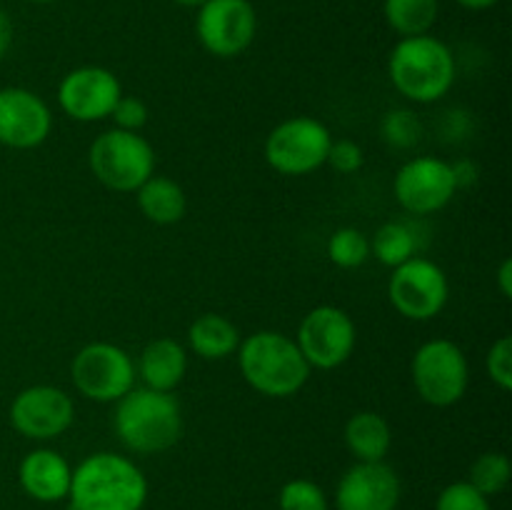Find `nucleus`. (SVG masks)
<instances>
[{
  "instance_id": "obj_1",
  "label": "nucleus",
  "mask_w": 512,
  "mask_h": 510,
  "mask_svg": "<svg viewBox=\"0 0 512 510\" xmlns=\"http://www.w3.org/2000/svg\"><path fill=\"white\" fill-rule=\"evenodd\" d=\"M148 478L130 458L93 453L80 460L70 478V510H143Z\"/></svg>"
},
{
  "instance_id": "obj_2",
  "label": "nucleus",
  "mask_w": 512,
  "mask_h": 510,
  "mask_svg": "<svg viewBox=\"0 0 512 510\" xmlns=\"http://www.w3.org/2000/svg\"><path fill=\"white\" fill-rule=\"evenodd\" d=\"M113 428L120 443L133 453H165L183 435V410L173 393L143 385L115 400Z\"/></svg>"
},
{
  "instance_id": "obj_3",
  "label": "nucleus",
  "mask_w": 512,
  "mask_h": 510,
  "mask_svg": "<svg viewBox=\"0 0 512 510\" xmlns=\"http://www.w3.org/2000/svg\"><path fill=\"white\" fill-rule=\"evenodd\" d=\"M238 365L245 383L268 398H290L310 378L308 360L298 343L278 330H258L240 340Z\"/></svg>"
},
{
  "instance_id": "obj_4",
  "label": "nucleus",
  "mask_w": 512,
  "mask_h": 510,
  "mask_svg": "<svg viewBox=\"0 0 512 510\" xmlns=\"http://www.w3.org/2000/svg\"><path fill=\"white\" fill-rule=\"evenodd\" d=\"M390 83L413 103H435L455 83L453 50L435 35L400 38L388 58Z\"/></svg>"
},
{
  "instance_id": "obj_5",
  "label": "nucleus",
  "mask_w": 512,
  "mask_h": 510,
  "mask_svg": "<svg viewBox=\"0 0 512 510\" xmlns=\"http://www.w3.org/2000/svg\"><path fill=\"white\" fill-rule=\"evenodd\" d=\"M88 163L95 178L115 193H135L155 175V150L143 135L130 130H105L93 140Z\"/></svg>"
},
{
  "instance_id": "obj_6",
  "label": "nucleus",
  "mask_w": 512,
  "mask_h": 510,
  "mask_svg": "<svg viewBox=\"0 0 512 510\" xmlns=\"http://www.w3.org/2000/svg\"><path fill=\"white\" fill-rule=\"evenodd\" d=\"M413 385L420 398L435 408H450L468 393V358L448 338H433L420 345L413 355Z\"/></svg>"
},
{
  "instance_id": "obj_7",
  "label": "nucleus",
  "mask_w": 512,
  "mask_h": 510,
  "mask_svg": "<svg viewBox=\"0 0 512 510\" xmlns=\"http://www.w3.org/2000/svg\"><path fill=\"white\" fill-rule=\"evenodd\" d=\"M333 135L310 115H295L270 130L265 140V163L280 175H308L328 160Z\"/></svg>"
},
{
  "instance_id": "obj_8",
  "label": "nucleus",
  "mask_w": 512,
  "mask_h": 510,
  "mask_svg": "<svg viewBox=\"0 0 512 510\" xmlns=\"http://www.w3.org/2000/svg\"><path fill=\"white\" fill-rule=\"evenodd\" d=\"M73 385L95 403H115L135 385L133 358L113 343H88L70 365Z\"/></svg>"
},
{
  "instance_id": "obj_9",
  "label": "nucleus",
  "mask_w": 512,
  "mask_h": 510,
  "mask_svg": "<svg viewBox=\"0 0 512 510\" xmlns=\"http://www.w3.org/2000/svg\"><path fill=\"white\" fill-rule=\"evenodd\" d=\"M355 340L358 330L343 308L318 305L303 318L295 343L310 368L333 370L348 363L355 350Z\"/></svg>"
},
{
  "instance_id": "obj_10",
  "label": "nucleus",
  "mask_w": 512,
  "mask_h": 510,
  "mask_svg": "<svg viewBox=\"0 0 512 510\" xmlns=\"http://www.w3.org/2000/svg\"><path fill=\"white\" fill-rule=\"evenodd\" d=\"M195 33L215 58H235L253 45L258 13L250 0H205L198 8Z\"/></svg>"
},
{
  "instance_id": "obj_11",
  "label": "nucleus",
  "mask_w": 512,
  "mask_h": 510,
  "mask_svg": "<svg viewBox=\"0 0 512 510\" xmlns=\"http://www.w3.org/2000/svg\"><path fill=\"white\" fill-rule=\"evenodd\" d=\"M388 295L393 308L408 320H430L448 305L450 283L438 263L428 258H410L393 268Z\"/></svg>"
},
{
  "instance_id": "obj_12",
  "label": "nucleus",
  "mask_w": 512,
  "mask_h": 510,
  "mask_svg": "<svg viewBox=\"0 0 512 510\" xmlns=\"http://www.w3.org/2000/svg\"><path fill=\"white\" fill-rule=\"evenodd\" d=\"M393 190L398 203L408 213L433 215L455 198L458 185H455L450 163L433 158V155H420V158L408 160L395 173Z\"/></svg>"
},
{
  "instance_id": "obj_13",
  "label": "nucleus",
  "mask_w": 512,
  "mask_h": 510,
  "mask_svg": "<svg viewBox=\"0 0 512 510\" xmlns=\"http://www.w3.org/2000/svg\"><path fill=\"white\" fill-rule=\"evenodd\" d=\"M75 405L55 385H30L10 403V423L23 438L53 440L73 425Z\"/></svg>"
},
{
  "instance_id": "obj_14",
  "label": "nucleus",
  "mask_w": 512,
  "mask_h": 510,
  "mask_svg": "<svg viewBox=\"0 0 512 510\" xmlns=\"http://www.w3.org/2000/svg\"><path fill=\"white\" fill-rule=\"evenodd\" d=\"M120 95H123L120 80L115 78L113 70L100 65L70 70L58 85V105L65 115L80 123L110 118Z\"/></svg>"
},
{
  "instance_id": "obj_15",
  "label": "nucleus",
  "mask_w": 512,
  "mask_h": 510,
  "mask_svg": "<svg viewBox=\"0 0 512 510\" xmlns=\"http://www.w3.org/2000/svg\"><path fill=\"white\" fill-rule=\"evenodd\" d=\"M53 130L45 100L28 88L0 90V145L13 150L38 148Z\"/></svg>"
},
{
  "instance_id": "obj_16",
  "label": "nucleus",
  "mask_w": 512,
  "mask_h": 510,
  "mask_svg": "<svg viewBox=\"0 0 512 510\" xmlns=\"http://www.w3.org/2000/svg\"><path fill=\"white\" fill-rule=\"evenodd\" d=\"M403 485L385 460L350 465L335 488V510H398Z\"/></svg>"
},
{
  "instance_id": "obj_17",
  "label": "nucleus",
  "mask_w": 512,
  "mask_h": 510,
  "mask_svg": "<svg viewBox=\"0 0 512 510\" xmlns=\"http://www.w3.org/2000/svg\"><path fill=\"white\" fill-rule=\"evenodd\" d=\"M73 468L60 453L50 448L30 450L18 468L20 488L38 503H58L68 498Z\"/></svg>"
},
{
  "instance_id": "obj_18",
  "label": "nucleus",
  "mask_w": 512,
  "mask_h": 510,
  "mask_svg": "<svg viewBox=\"0 0 512 510\" xmlns=\"http://www.w3.org/2000/svg\"><path fill=\"white\" fill-rule=\"evenodd\" d=\"M188 370V353L173 338H155L143 348L135 373L140 375L145 388L173 393L185 378Z\"/></svg>"
},
{
  "instance_id": "obj_19",
  "label": "nucleus",
  "mask_w": 512,
  "mask_h": 510,
  "mask_svg": "<svg viewBox=\"0 0 512 510\" xmlns=\"http://www.w3.org/2000/svg\"><path fill=\"white\" fill-rule=\"evenodd\" d=\"M343 440L358 463H380L393 448V428L380 413L360 410L345 423Z\"/></svg>"
},
{
  "instance_id": "obj_20",
  "label": "nucleus",
  "mask_w": 512,
  "mask_h": 510,
  "mask_svg": "<svg viewBox=\"0 0 512 510\" xmlns=\"http://www.w3.org/2000/svg\"><path fill=\"white\" fill-rule=\"evenodd\" d=\"M188 343L203 360H223L238 353L240 330L220 313H203L190 323Z\"/></svg>"
},
{
  "instance_id": "obj_21",
  "label": "nucleus",
  "mask_w": 512,
  "mask_h": 510,
  "mask_svg": "<svg viewBox=\"0 0 512 510\" xmlns=\"http://www.w3.org/2000/svg\"><path fill=\"white\" fill-rule=\"evenodd\" d=\"M135 193H138L140 213L155 225L178 223L188 210L185 190L165 175H150Z\"/></svg>"
},
{
  "instance_id": "obj_22",
  "label": "nucleus",
  "mask_w": 512,
  "mask_h": 510,
  "mask_svg": "<svg viewBox=\"0 0 512 510\" xmlns=\"http://www.w3.org/2000/svg\"><path fill=\"white\" fill-rule=\"evenodd\" d=\"M440 13V0H383L385 23L400 35H425L433 30Z\"/></svg>"
},
{
  "instance_id": "obj_23",
  "label": "nucleus",
  "mask_w": 512,
  "mask_h": 510,
  "mask_svg": "<svg viewBox=\"0 0 512 510\" xmlns=\"http://www.w3.org/2000/svg\"><path fill=\"white\" fill-rule=\"evenodd\" d=\"M415 250H418V240H415L413 228L400 220L383 223L370 240V253L388 268L408 263L410 258H415Z\"/></svg>"
},
{
  "instance_id": "obj_24",
  "label": "nucleus",
  "mask_w": 512,
  "mask_h": 510,
  "mask_svg": "<svg viewBox=\"0 0 512 510\" xmlns=\"http://www.w3.org/2000/svg\"><path fill=\"white\" fill-rule=\"evenodd\" d=\"M512 465L510 458L505 453H483L478 455L473 465H470V478L468 483L475 490L485 495V498H493V495L503 493L510 483Z\"/></svg>"
},
{
  "instance_id": "obj_25",
  "label": "nucleus",
  "mask_w": 512,
  "mask_h": 510,
  "mask_svg": "<svg viewBox=\"0 0 512 510\" xmlns=\"http://www.w3.org/2000/svg\"><path fill=\"white\" fill-rule=\"evenodd\" d=\"M328 255L338 268H360L370 258V238L358 228H340L330 235Z\"/></svg>"
},
{
  "instance_id": "obj_26",
  "label": "nucleus",
  "mask_w": 512,
  "mask_h": 510,
  "mask_svg": "<svg viewBox=\"0 0 512 510\" xmlns=\"http://www.w3.org/2000/svg\"><path fill=\"white\" fill-rule=\"evenodd\" d=\"M280 510H330V500L318 483L308 478H295L280 488Z\"/></svg>"
},
{
  "instance_id": "obj_27",
  "label": "nucleus",
  "mask_w": 512,
  "mask_h": 510,
  "mask_svg": "<svg viewBox=\"0 0 512 510\" xmlns=\"http://www.w3.org/2000/svg\"><path fill=\"white\" fill-rule=\"evenodd\" d=\"M380 133H383V140L388 145L398 150H408L420 140L423 125H420V118L413 110H390L383 123H380Z\"/></svg>"
},
{
  "instance_id": "obj_28",
  "label": "nucleus",
  "mask_w": 512,
  "mask_h": 510,
  "mask_svg": "<svg viewBox=\"0 0 512 510\" xmlns=\"http://www.w3.org/2000/svg\"><path fill=\"white\" fill-rule=\"evenodd\" d=\"M435 510H493L490 498H485L480 490H475L468 480H458L440 490L435 500Z\"/></svg>"
},
{
  "instance_id": "obj_29",
  "label": "nucleus",
  "mask_w": 512,
  "mask_h": 510,
  "mask_svg": "<svg viewBox=\"0 0 512 510\" xmlns=\"http://www.w3.org/2000/svg\"><path fill=\"white\" fill-rule=\"evenodd\" d=\"M485 368H488L490 380L498 385L503 393L512 390V338L510 335H500L488 350L485 358Z\"/></svg>"
},
{
  "instance_id": "obj_30",
  "label": "nucleus",
  "mask_w": 512,
  "mask_h": 510,
  "mask_svg": "<svg viewBox=\"0 0 512 510\" xmlns=\"http://www.w3.org/2000/svg\"><path fill=\"white\" fill-rule=\"evenodd\" d=\"M363 160H365L363 148H360L355 140L343 138V140H333V143H330L328 160H325V163H328L335 173L353 175L363 168Z\"/></svg>"
},
{
  "instance_id": "obj_31",
  "label": "nucleus",
  "mask_w": 512,
  "mask_h": 510,
  "mask_svg": "<svg viewBox=\"0 0 512 510\" xmlns=\"http://www.w3.org/2000/svg\"><path fill=\"white\" fill-rule=\"evenodd\" d=\"M110 118L115 120V125H118L120 130L138 133V130L148 123V105L140 98H135V95H120Z\"/></svg>"
},
{
  "instance_id": "obj_32",
  "label": "nucleus",
  "mask_w": 512,
  "mask_h": 510,
  "mask_svg": "<svg viewBox=\"0 0 512 510\" xmlns=\"http://www.w3.org/2000/svg\"><path fill=\"white\" fill-rule=\"evenodd\" d=\"M450 168H453L458 190L468 188V185H473L475 180H478V165H475L473 160H458V163H450Z\"/></svg>"
},
{
  "instance_id": "obj_33",
  "label": "nucleus",
  "mask_w": 512,
  "mask_h": 510,
  "mask_svg": "<svg viewBox=\"0 0 512 510\" xmlns=\"http://www.w3.org/2000/svg\"><path fill=\"white\" fill-rule=\"evenodd\" d=\"M10 45H13V20H10V15L0 8V58L8 53Z\"/></svg>"
},
{
  "instance_id": "obj_34",
  "label": "nucleus",
  "mask_w": 512,
  "mask_h": 510,
  "mask_svg": "<svg viewBox=\"0 0 512 510\" xmlns=\"http://www.w3.org/2000/svg\"><path fill=\"white\" fill-rule=\"evenodd\" d=\"M498 288L503 293V298H512V260L505 258L498 268Z\"/></svg>"
},
{
  "instance_id": "obj_35",
  "label": "nucleus",
  "mask_w": 512,
  "mask_h": 510,
  "mask_svg": "<svg viewBox=\"0 0 512 510\" xmlns=\"http://www.w3.org/2000/svg\"><path fill=\"white\" fill-rule=\"evenodd\" d=\"M455 3L465 10H488L493 5H498L500 0H455Z\"/></svg>"
},
{
  "instance_id": "obj_36",
  "label": "nucleus",
  "mask_w": 512,
  "mask_h": 510,
  "mask_svg": "<svg viewBox=\"0 0 512 510\" xmlns=\"http://www.w3.org/2000/svg\"><path fill=\"white\" fill-rule=\"evenodd\" d=\"M173 3L183 5V8H200V5H203L205 0H173Z\"/></svg>"
},
{
  "instance_id": "obj_37",
  "label": "nucleus",
  "mask_w": 512,
  "mask_h": 510,
  "mask_svg": "<svg viewBox=\"0 0 512 510\" xmlns=\"http://www.w3.org/2000/svg\"><path fill=\"white\" fill-rule=\"evenodd\" d=\"M30 3H40V5H45V3H58V0H30Z\"/></svg>"
}]
</instances>
